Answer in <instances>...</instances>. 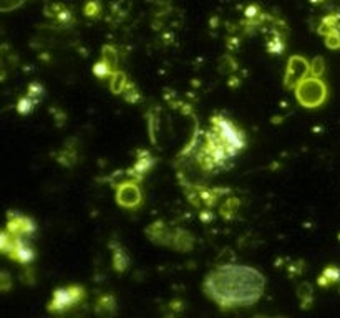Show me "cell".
Returning <instances> with one entry per match:
<instances>
[{
  "label": "cell",
  "instance_id": "cell-1",
  "mask_svg": "<svg viewBox=\"0 0 340 318\" xmlns=\"http://www.w3.org/2000/svg\"><path fill=\"white\" fill-rule=\"evenodd\" d=\"M208 297L221 308L247 307L259 300L264 290V277L256 269L242 265H224L212 270L204 282Z\"/></svg>",
  "mask_w": 340,
  "mask_h": 318
},
{
  "label": "cell",
  "instance_id": "cell-2",
  "mask_svg": "<svg viewBox=\"0 0 340 318\" xmlns=\"http://www.w3.org/2000/svg\"><path fill=\"white\" fill-rule=\"evenodd\" d=\"M211 129L223 139V143L231 149L234 156L246 147V136H244V133L231 120H227L226 116L214 115L211 118Z\"/></svg>",
  "mask_w": 340,
  "mask_h": 318
},
{
  "label": "cell",
  "instance_id": "cell-3",
  "mask_svg": "<svg viewBox=\"0 0 340 318\" xmlns=\"http://www.w3.org/2000/svg\"><path fill=\"white\" fill-rule=\"evenodd\" d=\"M297 100L306 108H317L327 100V86L319 77H306L295 86Z\"/></svg>",
  "mask_w": 340,
  "mask_h": 318
},
{
  "label": "cell",
  "instance_id": "cell-4",
  "mask_svg": "<svg viewBox=\"0 0 340 318\" xmlns=\"http://www.w3.org/2000/svg\"><path fill=\"white\" fill-rule=\"evenodd\" d=\"M85 288L80 285H70L63 288H57L48 303L50 313H65L77 307L80 302L85 300Z\"/></svg>",
  "mask_w": 340,
  "mask_h": 318
},
{
  "label": "cell",
  "instance_id": "cell-5",
  "mask_svg": "<svg viewBox=\"0 0 340 318\" xmlns=\"http://www.w3.org/2000/svg\"><path fill=\"white\" fill-rule=\"evenodd\" d=\"M310 73V65L300 57H292L285 73V86L295 88Z\"/></svg>",
  "mask_w": 340,
  "mask_h": 318
},
{
  "label": "cell",
  "instance_id": "cell-6",
  "mask_svg": "<svg viewBox=\"0 0 340 318\" xmlns=\"http://www.w3.org/2000/svg\"><path fill=\"white\" fill-rule=\"evenodd\" d=\"M116 199H118V204H121L123 207L135 209V207H138L139 202H141V192H139L136 184H133V182L121 184V186L118 188Z\"/></svg>",
  "mask_w": 340,
  "mask_h": 318
},
{
  "label": "cell",
  "instance_id": "cell-7",
  "mask_svg": "<svg viewBox=\"0 0 340 318\" xmlns=\"http://www.w3.org/2000/svg\"><path fill=\"white\" fill-rule=\"evenodd\" d=\"M7 231L19 235V237H24V235H30L35 232V224L25 216H20V214H10L9 224H7Z\"/></svg>",
  "mask_w": 340,
  "mask_h": 318
},
{
  "label": "cell",
  "instance_id": "cell-8",
  "mask_svg": "<svg viewBox=\"0 0 340 318\" xmlns=\"http://www.w3.org/2000/svg\"><path fill=\"white\" fill-rule=\"evenodd\" d=\"M10 257L15 258V260L20 262V264H30L33 260V250L24 239L17 235L15 247H13V252H12Z\"/></svg>",
  "mask_w": 340,
  "mask_h": 318
},
{
  "label": "cell",
  "instance_id": "cell-9",
  "mask_svg": "<svg viewBox=\"0 0 340 318\" xmlns=\"http://www.w3.org/2000/svg\"><path fill=\"white\" fill-rule=\"evenodd\" d=\"M338 278H340V270L337 267H329V269H325L324 273L319 277V285L320 287H327L330 284L337 282Z\"/></svg>",
  "mask_w": 340,
  "mask_h": 318
},
{
  "label": "cell",
  "instance_id": "cell-10",
  "mask_svg": "<svg viewBox=\"0 0 340 318\" xmlns=\"http://www.w3.org/2000/svg\"><path fill=\"white\" fill-rule=\"evenodd\" d=\"M151 164H153L151 156H150L148 153H143V156L136 161V164H135V167H133V171H135V174H136L138 177H141L145 173L150 171Z\"/></svg>",
  "mask_w": 340,
  "mask_h": 318
},
{
  "label": "cell",
  "instance_id": "cell-11",
  "mask_svg": "<svg viewBox=\"0 0 340 318\" xmlns=\"http://www.w3.org/2000/svg\"><path fill=\"white\" fill-rule=\"evenodd\" d=\"M93 73H95V77H98V78H110V77H113L115 71H113V66L101 58L98 63H95Z\"/></svg>",
  "mask_w": 340,
  "mask_h": 318
},
{
  "label": "cell",
  "instance_id": "cell-12",
  "mask_svg": "<svg viewBox=\"0 0 340 318\" xmlns=\"http://www.w3.org/2000/svg\"><path fill=\"white\" fill-rule=\"evenodd\" d=\"M39 103V100H35V98H32L30 95H27L25 98H22L19 103H17V109H19V113L20 115H28L33 109V106Z\"/></svg>",
  "mask_w": 340,
  "mask_h": 318
},
{
  "label": "cell",
  "instance_id": "cell-13",
  "mask_svg": "<svg viewBox=\"0 0 340 318\" xmlns=\"http://www.w3.org/2000/svg\"><path fill=\"white\" fill-rule=\"evenodd\" d=\"M112 78H113V80H112V90H113L115 93H123L124 88H127V85H128V81H127V78H124L123 73L115 71Z\"/></svg>",
  "mask_w": 340,
  "mask_h": 318
},
{
  "label": "cell",
  "instance_id": "cell-14",
  "mask_svg": "<svg viewBox=\"0 0 340 318\" xmlns=\"http://www.w3.org/2000/svg\"><path fill=\"white\" fill-rule=\"evenodd\" d=\"M113 264H115V269L118 272H123L128 267V257L124 255V252H121V250L118 249L115 252V257H113Z\"/></svg>",
  "mask_w": 340,
  "mask_h": 318
},
{
  "label": "cell",
  "instance_id": "cell-15",
  "mask_svg": "<svg viewBox=\"0 0 340 318\" xmlns=\"http://www.w3.org/2000/svg\"><path fill=\"white\" fill-rule=\"evenodd\" d=\"M103 307L106 308V315H112L113 312H112V310H108V308H113V310H115V300H113V297H110V295H105V297H101V298L98 300V303H97V312H100Z\"/></svg>",
  "mask_w": 340,
  "mask_h": 318
},
{
  "label": "cell",
  "instance_id": "cell-16",
  "mask_svg": "<svg viewBox=\"0 0 340 318\" xmlns=\"http://www.w3.org/2000/svg\"><path fill=\"white\" fill-rule=\"evenodd\" d=\"M100 12H101V5L97 2V0H90V2L85 5L86 17H98Z\"/></svg>",
  "mask_w": 340,
  "mask_h": 318
},
{
  "label": "cell",
  "instance_id": "cell-17",
  "mask_svg": "<svg viewBox=\"0 0 340 318\" xmlns=\"http://www.w3.org/2000/svg\"><path fill=\"white\" fill-rule=\"evenodd\" d=\"M103 60L105 62H108L110 65L113 66H116V53H115V50L112 48V47H105L103 48Z\"/></svg>",
  "mask_w": 340,
  "mask_h": 318
}]
</instances>
